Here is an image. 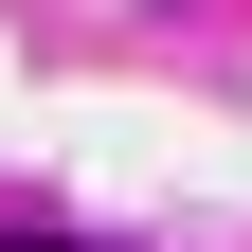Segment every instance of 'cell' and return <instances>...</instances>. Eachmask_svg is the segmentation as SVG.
Returning <instances> with one entry per match:
<instances>
[{
    "label": "cell",
    "instance_id": "cell-1",
    "mask_svg": "<svg viewBox=\"0 0 252 252\" xmlns=\"http://www.w3.org/2000/svg\"><path fill=\"white\" fill-rule=\"evenodd\" d=\"M0 252H72V234H0Z\"/></svg>",
    "mask_w": 252,
    "mask_h": 252
}]
</instances>
